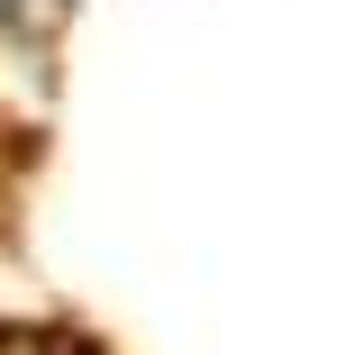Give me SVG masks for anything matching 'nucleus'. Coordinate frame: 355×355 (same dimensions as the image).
<instances>
[{
  "instance_id": "obj_1",
  "label": "nucleus",
  "mask_w": 355,
  "mask_h": 355,
  "mask_svg": "<svg viewBox=\"0 0 355 355\" xmlns=\"http://www.w3.org/2000/svg\"><path fill=\"white\" fill-rule=\"evenodd\" d=\"M0 355H101V346L73 328H0Z\"/></svg>"
}]
</instances>
